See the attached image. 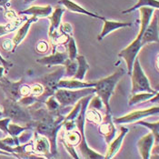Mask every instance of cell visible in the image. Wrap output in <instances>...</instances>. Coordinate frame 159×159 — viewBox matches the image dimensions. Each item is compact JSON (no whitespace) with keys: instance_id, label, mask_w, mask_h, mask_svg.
Here are the masks:
<instances>
[{"instance_id":"cell-1","label":"cell","mask_w":159,"mask_h":159,"mask_svg":"<svg viewBox=\"0 0 159 159\" xmlns=\"http://www.w3.org/2000/svg\"><path fill=\"white\" fill-rule=\"evenodd\" d=\"M140 29H139V33L137 35V37L135 40L125 49L121 50L118 54L119 57H122L126 63V67H127V73L128 75H131L132 71V67H133V63L136 58V56L138 54V52L140 51L141 48L143 47L141 44V39L142 36L145 32V30L147 29V25L149 24V21L152 18V16L154 14L155 9L152 7H140Z\"/></svg>"},{"instance_id":"cell-2","label":"cell","mask_w":159,"mask_h":159,"mask_svg":"<svg viewBox=\"0 0 159 159\" xmlns=\"http://www.w3.org/2000/svg\"><path fill=\"white\" fill-rule=\"evenodd\" d=\"M124 75H125V69L123 67H119L115 73H113L109 76L102 78L97 82H95L96 83L95 84L96 94L100 98L103 105L105 106L107 114H111L109 100L116 84L118 83V81L121 79V77Z\"/></svg>"},{"instance_id":"cell-3","label":"cell","mask_w":159,"mask_h":159,"mask_svg":"<svg viewBox=\"0 0 159 159\" xmlns=\"http://www.w3.org/2000/svg\"><path fill=\"white\" fill-rule=\"evenodd\" d=\"M94 95H90L87 96L85 98H81L80 102H81V109L80 112L77 116V117L75 118V125L79 130V133L81 135V141L79 143V150L83 156L84 158H89V159H100V158H105L104 156L100 155L99 153L94 151L93 149H91L90 147H88L87 143L86 141V136H85V113H86L89 100L91 99V98Z\"/></svg>"},{"instance_id":"cell-4","label":"cell","mask_w":159,"mask_h":159,"mask_svg":"<svg viewBox=\"0 0 159 159\" xmlns=\"http://www.w3.org/2000/svg\"><path fill=\"white\" fill-rule=\"evenodd\" d=\"M95 93V87H85L74 90L57 88L54 96L62 107H67L69 106H74L79 99L90 95H94Z\"/></svg>"},{"instance_id":"cell-5","label":"cell","mask_w":159,"mask_h":159,"mask_svg":"<svg viewBox=\"0 0 159 159\" xmlns=\"http://www.w3.org/2000/svg\"><path fill=\"white\" fill-rule=\"evenodd\" d=\"M3 116L9 117L11 120L16 122L24 123L26 125L32 121L31 115L27 108L17 103V101H13L9 98H7L3 102Z\"/></svg>"},{"instance_id":"cell-6","label":"cell","mask_w":159,"mask_h":159,"mask_svg":"<svg viewBox=\"0 0 159 159\" xmlns=\"http://www.w3.org/2000/svg\"><path fill=\"white\" fill-rule=\"evenodd\" d=\"M131 81H132V95L140 92H149V93H157V90H155L150 86L149 80L143 71L140 62L138 58H135L133 63V67L131 71Z\"/></svg>"},{"instance_id":"cell-7","label":"cell","mask_w":159,"mask_h":159,"mask_svg":"<svg viewBox=\"0 0 159 159\" xmlns=\"http://www.w3.org/2000/svg\"><path fill=\"white\" fill-rule=\"evenodd\" d=\"M64 75H65V66H62L61 67H59L53 73L45 75L41 79V84L44 87V92L40 97L37 98L40 102L44 103L49 97L54 96L55 92L57 90L58 82Z\"/></svg>"},{"instance_id":"cell-8","label":"cell","mask_w":159,"mask_h":159,"mask_svg":"<svg viewBox=\"0 0 159 159\" xmlns=\"http://www.w3.org/2000/svg\"><path fill=\"white\" fill-rule=\"evenodd\" d=\"M159 107L158 106L148 108V109H141V110H136L134 112H131L124 116L117 117L114 119V122L117 124H129V123L137 122L138 120L144 119L145 117H147L149 116H153L156 114H158Z\"/></svg>"},{"instance_id":"cell-9","label":"cell","mask_w":159,"mask_h":159,"mask_svg":"<svg viewBox=\"0 0 159 159\" xmlns=\"http://www.w3.org/2000/svg\"><path fill=\"white\" fill-rule=\"evenodd\" d=\"M64 12H65V8H62L59 7H57L53 12L51 13V15L49 16V20H50L49 39H50V41L54 47H55L56 42H57V38L60 35L58 33V28H59V25L61 24L62 15Z\"/></svg>"},{"instance_id":"cell-10","label":"cell","mask_w":159,"mask_h":159,"mask_svg":"<svg viewBox=\"0 0 159 159\" xmlns=\"http://www.w3.org/2000/svg\"><path fill=\"white\" fill-rule=\"evenodd\" d=\"M22 84H24V79H21L18 82H11L5 75L0 78V87L7 96V98L13 101H17L21 98L19 89Z\"/></svg>"},{"instance_id":"cell-11","label":"cell","mask_w":159,"mask_h":159,"mask_svg":"<svg viewBox=\"0 0 159 159\" xmlns=\"http://www.w3.org/2000/svg\"><path fill=\"white\" fill-rule=\"evenodd\" d=\"M98 131L100 135L104 136L106 142L109 144L111 141L115 138L116 129L115 127V125L113 123L112 119V115L111 114H107L104 117H102V121L99 124L98 126Z\"/></svg>"},{"instance_id":"cell-12","label":"cell","mask_w":159,"mask_h":159,"mask_svg":"<svg viewBox=\"0 0 159 159\" xmlns=\"http://www.w3.org/2000/svg\"><path fill=\"white\" fill-rule=\"evenodd\" d=\"M34 154L37 157H43L47 158H52L53 156L50 150V143L48 139L44 135H38L35 132L34 140Z\"/></svg>"},{"instance_id":"cell-13","label":"cell","mask_w":159,"mask_h":159,"mask_svg":"<svg viewBox=\"0 0 159 159\" xmlns=\"http://www.w3.org/2000/svg\"><path fill=\"white\" fill-rule=\"evenodd\" d=\"M158 16L157 14H156L154 18L149 21L147 29L142 36L141 44L144 46L152 42H158Z\"/></svg>"},{"instance_id":"cell-14","label":"cell","mask_w":159,"mask_h":159,"mask_svg":"<svg viewBox=\"0 0 159 159\" xmlns=\"http://www.w3.org/2000/svg\"><path fill=\"white\" fill-rule=\"evenodd\" d=\"M67 59H68V55L66 52L54 51L52 55L37 59V62L46 66H65Z\"/></svg>"},{"instance_id":"cell-15","label":"cell","mask_w":159,"mask_h":159,"mask_svg":"<svg viewBox=\"0 0 159 159\" xmlns=\"http://www.w3.org/2000/svg\"><path fill=\"white\" fill-rule=\"evenodd\" d=\"M120 130H121V132L118 135V136L116 137V138H114L110 143L108 144V147H107V150L105 158H113L117 154V152L120 150L121 146H122L123 140L125 139V136L126 135L127 132H128V128L127 127H125V126H121Z\"/></svg>"},{"instance_id":"cell-16","label":"cell","mask_w":159,"mask_h":159,"mask_svg":"<svg viewBox=\"0 0 159 159\" xmlns=\"http://www.w3.org/2000/svg\"><path fill=\"white\" fill-rule=\"evenodd\" d=\"M155 145V136L150 132L138 141V151L143 159L150 158L151 150Z\"/></svg>"},{"instance_id":"cell-17","label":"cell","mask_w":159,"mask_h":159,"mask_svg":"<svg viewBox=\"0 0 159 159\" xmlns=\"http://www.w3.org/2000/svg\"><path fill=\"white\" fill-rule=\"evenodd\" d=\"M37 20H38L37 17H36V16H31L29 19L26 20V22L21 27H19V29L17 30L16 36L12 39L13 45H14L12 53H15L16 49L17 48V47L20 45V43L24 40L25 37H26V35L28 33V30H29V28L31 26V25L33 24L34 22H37Z\"/></svg>"},{"instance_id":"cell-18","label":"cell","mask_w":159,"mask_h":159,"mask_svg":"<svg viewBox=\"0 0 159 159\" xmlns=\"http://www.w3.org/2000/svg\"><path fill=\"white\" fill-rule=\"evenodd\" d=\"M95 82H84L78 79H60L57 85V88L64 89H80L85 87H95Z\"/></svg>"},{"instance_id":"cell-19","label":"cell","mask_w":159,"mask_h":159,"mask_svg":"<svg viewBox=\"0 0 159 159\" xmlns=\"http://www.w3.org/2000/svg\"><path fill=\"white\" fill-rule=\"evenodd\" d=\"M59 3L63 5L67 10L69 11H72V12L75 13H78V14H84L86 16H91V17H94V18H98V19H100V20H105L106 18L104 16H98V14H95V13L90 12L88 10H86V8L82 7L81 6L77 5L76 3L73 2L72 0H60Z\"/></svg>"},{"instance_id":"cell-20","label":"cell","mask_w":159,"mask_h":159,"mask_svg":"<svg viewBox=\"0 0 159 159\" xmlns=\"http://www.w3.org/2000/svg\"><path fill=\"white\" fill-rule=\"evenodd\" d=\"M132 23H124V22H117V21H111V20H104V26L102 28L101 33L98 35V39L100 41L104 39L108 34L114 32L115 30H117L119 28L125 27V26H131Z\"/></svg>"},{"instance_id":"cell-21","label":"cell","mask_w":159,"mask_h":159,"mask_svg":"<svg viewBox=\"0 0 159 159\" xmlns=\"http://www.w3.org/2000/svg\"><path fill=\"white\" fill-rule=\"evenodd\" d=\"M53 12V8L50 5L40 7V6H33L29 8L25 9L24 11L19 12V15H26V16H36L37 18L39 17H47L51 15Z\"/></svg>"},{"instance_id":"cell-22","label":"cell","mask_w":159,"mask_h":159,"mask_svg":"<svg viewBox=\"0 0 159 159\" xmlns=\"http://www.w3.org/2000/svg\"><path fill=\"white\" fill-rule=\"evenodd\" d=\"M137 125H144L147 128H149L151 130V133L154 135L155 136V145L152 148V152L153 154H156L157 157H158V142H159V122L156 123H148L146 121H143L142 119L141 120H138L137 121Z\"/></svg>"},{"instance_id":"cell-23","label":"cell","mask_w":159,"mask_h":159,"mask_svg":"<svg viewBox=\"0 0 159 159\" xmlns=\"http://www.w3.org/2000/svg\"><path fill=\"white\" fill-rule=\"evenodd\" d=\"M75 59L77 61V70H76V73H75V75H74L73 77L75 78V79L83 81L87 70L89 69V65L86 62V59L85 58L84 56H80V55L78 56L77 55Z\"/></svg>"},{"instance_id":"cell-24","label":"cell","mask_w":159,"mask_h":159,"mask_svg":"<svg viewBox=\"0 0 159 159\" xmlns=\"http://www.w3.org/2000/svg\"><path fill=\"white\" fill-rule=\"evenodd\" d=\"M152 7L154 9H158L159 8V2L158 0H138L137 3L135 4L134 7L123 11V14H127V13L133 12L135 10L139 9L140 7Z\"/></svg>"},{"instance_id":"cell-25","label":"cell","mask_w":159,"mask_h":159,"mask_svg":"<svg viewBox=\"0 0 159 159\" xmlns=\"http://www.w3.org/2000/svg\"><path fill=\"white\" fill-rule=\"evenodd\" d=\"M62 141L75 147V146H78L80 141H81V135L79 133V131H74L73 130H70V131H66L65 134L63 135V139Z\"/></svg>"},{"instance_id":"cell-26","label":"cell","mask_w":159,"mask_h":159,"mask_svg":"<svg viewBox=\"0 0 159 159\" xmlns=\"http://www.w3.org/2000/svg\"><path fill=\"white\" fill-rule=\"evenodd\" d=\"M156 94L155 93H149V92H140V93L133 94L131 98H130V100H129L128 105L129 106H134L137 103H142V102L147 101V100L151 99L152 98H154V96Z\"/></svg>"},{"instance_id":"cell-27","label":"cell","mask_w":159,"mask_h":159,"mask_svg":"<svg viewBox=\"0 0 159 159\" xmlns=\"http://www.w3.org/2000/svg\"><path fill=\"white\" fill-rule=\"evenodd\" d=\"M44 103H45V105H46L47 109H48L50 113H53V114H56V115H62L61 110L63 107L59 105L58 101L56 99L55 96L49 97Z\"/></svg>"},{"instance_id":"cell-28","label":"cell","mask_w":159,"mask_h":159,"mask_svg":"<svg viewBox=\"0 0 159 159\" xmlns=\"http://www.w3.org/2000/svg\"><path fill=\"white\" fill-rule=\"evenodd\" d=\"M24 21V19H15L13 21H10L8 24L7 25H0V37L5 36L8 33H11L15 31L18 26L21 25V23Z\"/></svg>"},{"instance_id":"cell-29","label":"cell","mask_w":159,"mask_h":159,"mask_svg":"<svg viewBox=\"0 0 159 159\" xmlns=\"http://www.w3.org/2000/svg\"><path fill=\"white\" fill-rule=\"evenodd\" d=\"M85 119L86 121L94 123L99 125L100 122L102 121V116L101 114L98 112V110L96 109H89V110H86L85 113Z\"/></svg>"},{"instance_id":"cell-30","label":"cell","mask_w":159,"mask_h":159,"mask_svg":"<svg viewBox=\"0 0 159 159\" xmlns=\"http://www.w3.org/2000/svg\"><path fill=\"white\" fill-rule=\"evenodd\" d=\"M64 66H65V75H66V76L68 77H72L75 75L77 70V61L76 59L70 60L68 58Z\"/></svg>"},{"instance_id":"cell-31","label":"cell","mask_w":159,"mask_h":159,"mask_svg":"<svg viewBox=\"0 0 159 159\" xmlns=\"http://www.w3.org/2000/svg\"><path fill=\"white\" fill-rule=\"evenodd\" d=\"M37 102H40L38 100V98L36 96H33L31 94L29 95H26V96H24V97H21L17 100V103L20 104L21 106H23L25 107H29L31 106H33L34 104H36Z\"/></svg>"},{"instance_id":"cell-32","label":"cell","mask_w":159,"mask_h":159,"mask_svg":"<svg viewBox=\"0 0 159 159\" xmlns=\"http://www.w3.org/2000/svg\"><path fill=\"white\" fill-rule=\"evenodd\" d=\"M67 55L70 60H75L77 56V47L74 37H70L67 41Z\"/></svg>"},{"instance_id":"cell-33","label":"cell","mask_w":159,"mask_h":159,"mask_svg":"<svg viewBox=\"0 0 159 159\" xmlns=\"http://www.w3.org/2000/svg\"><path fill=\"white\" fill-rule=\"evenodd\" d=\"M27 128H30L28 126H21L17 124L9 123L8 124V135L11 136H18L22 132L26 130Z\"/></svg>"},{"instance_id":"cell-34","label":"cell","mask_w":159,"mask_h":159,"mask_svg":"<svg viewBox=\"0 0 159 159\" xmlns=\"http://www.w3.org/2000/svg\"><path fill=\"white\" fill-rule=\"evenodd\" d=\"M81 109V102H80V99L75 103V107H73V109H71L69 114L65 116V120H75V118L77 117L79 112Z\"/></svg>"},{"instance_id":"cell-35","label":"cell","mask_w":159,"mask_h":159,"mask_svg":"<svg viewBox=\"0 0 159 159\" xmlns=\"http://www.w3.org/2000/svg\"><path fill=\"white\" fill-rule=\"evenodd\" d=\"M89 107L90 109H96V110H101L103 107V103L101 101L100 98L97 97H92L91 99L89 100Z\"/></svg>"},{"instance_id":"cell-36","label":"cell","mask_w":159,"mask_h":159,"mask_svg":"<svg viewBox=\"0 0 159 159\" xmlns=\"http://www.w3.org/2000/svg\"><path fill=\"white\" fill-rule=\"evenodd\" d=\"M44 92V87L42 84H36L30 87V94L36 97H40Z\"/></svg>"},{"instance_id":"cell-37","label":"cell","mask_w":159,"mask_h":159,"mask_svg":"<svg viewBox=\"0 0 159 159\" xmlns=\"http://www.w3.org/2000/svg\"><path fill=\"white\" fill-rule=\"evenodd\" d=\"M60 29V33L61 34H65L67 36H71L72 32H73V27L69 23H64V24H60L59 28Z\"/></svg>"},{"instance_id":"cell-38","label":"cell","mask_w":159,"mask_h":159,"mask_svg":"<svg viewBox=\"0 0 159 159\" xmlns=\"http://www.w3.org/2000/svg\"><path fill=\"white\" fill-rule=\"evenodd\" d=\"M11 122V119L9 117H6L3 119H0V130L3 131L6 135H8V124Z\"/></svg>"},{"instance_id":"cell-39","label":"cell","mask_w":159,"mask_h":159,"mask_svg":"<svg viewBox=\"0 0 159 159\" xmlns=\"http://www.w3.org/2000/svg\"><path fill=\"white\" fill-rule=\"evenodd\" d=\"M62 143H63V145L65 146V148L66 149V151L70 154V156H71L73 158H79V157L77 156V154H76V152H75V148H74L73 146H71V145H69V144H67V143H66V142H64V141H62Z\"/></svg>"},{"instance_id":"cell-40","label":"cell","mask_w":159,"mask_h":159,"mask_svg":"<svg viewBox=\"0 0 159 159\" xmlns=\"http://www.w3.org/2000/svg\"><path fill=\"white\" fill-rule=\"evenodd\" d=\"M37 50L39 53H46L48 50V44L45 41L38 42L37 46Z\"/></svg>"},{"instance_id":"cell-41","label":"cell","mask_w":159,"mask_h":159,"mask_svg":"<svg viewBox=\"0 0 159 159\" xmlns=\"http://www.w3.org/2000/svg\"><path fill=\"white\" fill-rule=\"evenodd\" d=\"M13 48H14V45L11 39H6L2 43V48L5 51H12Z\"/></svg>"},{"instance_id":"cell-42","label":"cell","mask_w":159,"mask_h":159,"mask_svg":"<svg viewBox=\"0 0 159 159\" xmlns=\"http://www.w3.org/2000/svg\"><path fill=\"white\" fill-rule=\"evenodd\" d=\"M19 93H20V96H21V97H24V96H26V95H29V94H30V86L22 84L21 86H20V89H19Z\"/></svg>"},{"instance_id":"cell-43","label":"cell","mask_w":159,"mask_h":159,"mask_svg":"<svg viewBox=\"0 0 159 159\" xmlns=\"http://www.w3.org/2000/svg\"><path fill=\"white\" fill-rule=\"evenodd\" d=\"M0 61L2 63V66L5 67V69H6L7 71L13 66V63L7 61V60H6V59H4V57L1 56V54H0Z\"/></svg>"},{"instance_id":"cell-44","label":"cell","mask_w":159,"mask_h":159,"mask_svg":"<svg viewBox=\"0 0 159 159\" xmlns=\"http://www.w3.org/2000/svg\"><path fill=\"white\" fill-rule=\"evenodd\" d=\"M5 16H6V18H7L9 21H13V20H15V19L17 18L16 13L14 12L13 10H7V12L5 13Z\"/></svg>"},{"instance_id":"cell-45","label":"cell","mask_w":159,"mask_h":159,"mask_svg":"<svg viewBox=\"0 0 159 159\" xmlns=\"http://www.w3.org/2000/svg\"><path fill=\"white\" fill-rule=\"evenodd\" d=\"M9 2V0H0V7H4L7 8V4Z\"/></svg>"},{"instance_id":"cell-46","label":"cell","mask_w":159,"mask_h":159,"mask_svg":"<svg viewBox=\"0 0 159 159\" xmlns=\"http://www.w3.org/2000/svg\"><path fill=\"white\" fill-rule=\"evenodd\" d=\"M0 156H7V157H13V155H11L10 153H7L6 151H3L0 149Z\"/></svg>"},{"instance_id":"cell-47","label":"cell","mask_w":159,"mask_h":159,"mask_svg":"<svg viewBox=\"0 0 159 159\" xmlns=\"http://www.w3.org/2000/svg\"><path fill=\"white\" fill-rule=\"evenodd\" d=\"M5 67L3 66H0V78L2 77V76H4V72H5Z\"/></svg>"},{"instance_id":"cell-48","label":"cell","mask_w":159,"mask_h":159,"mask_svg":"<svg viewBox=\"0 0 159 159\" xmlns=\"http://www.w3.org/2000/svg\"><path fill=\"white\" fill-rule=\"evenodd\" d=\"M24 1L25 4H28V3H31V2H33V1H35V0H24Z\"/></svg>"},{"instance_id":"cell-49","label":"cell","mask_w":159,"mask_h":159,"mask_svg":"<svg viewBox=\"0 0 159 159\" xmlns=\"http://www.w3.org/2000/svg\"><path fill=\"white\" fill-rule=\"evenodd\" d=\"M1 116H3V113H2V111L0 110V117H1Z\"/></svg>"},{"instance_id":"cell-50","label":"cell","mask_w":159,"mask_h":159,"mask_svg":"<svg viewBox=\"0 0 159 159\" xmlns=\"http://www.w3.org/2000/svg\"><path fill=\"white\" fill-rule=\"evenodd\" d=\"M0 66H2V63H1V61H0Z\"/></svg>"}]
</instances>
